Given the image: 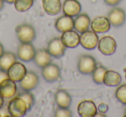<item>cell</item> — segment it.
<instances>
[{
  "mask_svg": "<svg viewBox=\"0 0 126 117\" xmlns=\"http://www.w3.org/2000/svg\"><path fill=\"white\" fill-rule=\"evenodd\" d=\"M16 82L10 78L4 79L0 84V94L4 99H11L14 97L16 94Z\"/></svg>",
  "mask_w": 126,
  "mask_h": 117,
  "instance_id": "cell-9",
  "label": "cell"
},
{
  "mask_svg": "<svg viewBox=\"0 0 126 117\" xmlns=\"http://www.w3.org/2000/svg\"><path fill=\"white\" fill-rule=\"evenodd\" d=\"M107 69L103 65H97L95 70L93 72V79L96 84H101L104 82V76Z\"/></svg>",
  "mask_w": 126,
  "mask_h": 117,
  "instance_id": "cell-24",
  "label": "cell"
},
{
  "mask_svg": "<svg viewBox=\"0 0 126 117\" xmlns=\"http://www.w3.org/2000/svg\"><path fill=\"white\" fill-rule=\"evenodd\" d=\"M4 1L6 3H9V4H14L16 0H4Z\"/></svg>",
  "mask_w": 126,
  "mask_h": 117,
  "instance_id": "cell-35",
  "label": "cell"
},
{
  "mask_svg": "<svg viewBox=\"0 0 126 117\" xmlns=\"http://www.w3.org/2000/svg\"><path fill=\"white\" fill-rule=\"evenodd\" d=\"M47 51L54 58L62 57L66 52V47L62 43L61 37H54L47 44Z\"/></svg>",
  "mask_w": 126,
  "mask_h": 117,
  "instance_id": "cell-6",
  "label": "cell"
},
{
  "mask_svg": "<svg viewBox=\"0 0 126 117\" xmlns=\"http://www.w3.org/2000/svg\"><path fill=\"white\" fill-rule=\"evenodd\" d=\"M97 67V62L91 55H81L78 60V70L82 74H91Z\"/></svg>",
  "mask_w": 126,
  "mask_h": 117,
  "instance_id": "cell-3",
  "label": "cell"
},
{
  "mask_svg": "<svg viewBox=\"0 0 126 117\" xmlns=\"http://www.w3.org/2000/svg\"><path fill=\"white\" fill-rule=\"evenodd\" d=\"M42 74L43 78L47 82H54L58 80L61 75V71L58 65L55 64H48L42 68Z\"/></svg>",
  "mask_w": 126,
  "mask_h": 117,
  "instance_id": "cell-15",
  "label": "cell"
},
{
  "mask_svg": "<svg viewBox=\"0 0 126 117\" xmlns=\"http://www.w3.org/2000/svg\"><path fill=\"white\" fill-rule=\"evenodd\" d=\"M4 98L3 97V96L0 94V108H2L4 106Z\"/></svg>",
  "mask_w": 126,
  "mask_h": 117,
  "instance_id": "cell-32",
  "label": "cell"
},
{
  "mask_svg": "<svg viewBox=\"0 0 126 117\" xmlns=\"http://www.w3.org/2000/svg\"><path fill=\"white\" fill-rule=\"evenodd\" d=\"M98 47L101 53H103L104 55L109 56L116 52L117 42L112 36L106 35V36H103L98 40Z\"/></svg>",
  "mask_w": 126,
  "mask_h": 117,
  "instance_id": "cell-5",
  "label": "cell"
},
{
  "mask_svg": "<svg viewBox=\"0 0 126 117\" xmlns=\"http://www.w3.org/2000/svg\"><path fill=\"white\" fill-rule=\"evenodd\" d=\"M55 102L59 108H68L72 103L71 96L64 90H59L55 93Z\"/></svg>",
  "mask_w": 126,
  "mask_h": 117,
  "instance_id": "cell-21",
  "label": "cell"
},
{
  "mask_svg": "<svg viewBox=\"0 0 126 117\" xmlns=\"http://www.w3.org/2000/svg\"><path fill=\"white\" fill-rule=\"evenodd\" d=\"M98 109L100 113L102 114H105L107 111H108V105L106 103H101L98 107Z\"/></svg>",
  "mask_w": 126,
  "mask_h": 117,
  "instance_id": "cell-29",
  "label": "cell"
},
{
  "mask_svg": "<svg viewBox=\"0 0 126 117\" xmlns=\"http://www.w3.org/2000/svg\"><path fill=\"white\" fill-rule=\"evenodd\" d=\"M90 25H91L90 17L88 16V15L84 13L78 15L74 19V28L79 33H83L89 29Z\"/></svg>",
  "mask_w": 126,
  "mask_h": 117,
  "instance_id": "cell-20",
  "label": "cell"
},
{
  "mask_svg": "<svg viewBox=\"0 0 126 117\" xmlns=\"http://www.w3.org/2000/svg\"><path fill=\"white\" fill-rule=\"evenodd\" d=\"M54 116H57V117H63V116H64V117H69V116H72V112H71L70 110L67 109V108H60L55 111Z\"/></svg>",
  "mask_w": 126,
  "mask_h": 117,
  "instance_id": "cell-28",
  "label": "cell"
},
{
  "mask_svg": "<svg viewBox=\"0 0 126 117\" xmlns=\"http://www.w3.org/2000/svg\"><path fill=\"white\" fill-rule=\"evenodd\" d=\"M54 27L58 31L61 32V33L72 30L74 28V20L72 18V16L64 15L56 20Z\"/></svg>",
  "mask_w": 126,
  "mask_h": 117,
  "instance_id": "cell-17",
  "label": "cell"
},
{
  "mask_svg": "<svg viewBox=\"0 0 126 117\" xmlns=\"http://www.w3.org/2000/svg\"><path fill=\"white\" fill-rule=\"evenodd\" d=\"M61 10L66 16H77L81 11V4L78 0H65Z\"/></svg>",
  "mask_w": 126,
  "mask_h": 117,
  "instance_id": "cell-14",
  "label": "cell"
},
{
  "mask_svg": "<svg viewBox=\"0 0 126 117\" xmlns=\"http://www.w3.org/2000/svg\"><path fill=\"white\" fill-rule=\"evenodd\" d=\"M98 112V108L94 102L84 100L78 105V114L81 117H93Z\"/></svg>",
  "mask_w": 126,
  "mask_h": 117,
  "instance_id": "cell-7",
  "label": "cell"
},
{
  "mask_svg": "<svg viewBox=\"0 0 126 117\" xmlns=\"http://www.w3.org/2000/svg\"><path fill=\"white\" fill-rule=\"evenodd\" d=\"M92 30L97 34L106 33L110 28V23L108 17L104 16H96L91 23Z\"/></svg>",
  "mask_w": 126,
  "mask_h": 117,
  "instance_id": "cell-10",
  "label": "cell"
},
{
  "mask_svg": "<svg viewBox=\"0 0 126 117\" xmlns=\"http://www.w3.org/2000/svg\"><path fill=\"white\" fill-rule=\"evenodd\" d=\"M17 96L21 97L22 99H23L25 101L27 104V107H28V110H30V108H32V106L34 105V103H35V98H34V96L30 92V91H24L23 92L20 93Z\"/></svg>",
  "mask_w": 126,
  "mask_h": 117,
  "instance_id": "cell-27",
  "label": "cell"
},
{
  "mask_svg": "<svg viewBox=\"0 0 126 117\" xmlns=\"http://www.w3.org/2000/svg\"><path fill=\"white\" fill-rule=\"evenodd\" d=\"M105 3L108 5H111V6H114L116 4H119V3L122 1V0H104Z\"/></svg>",
  "mask_w": 126,
  "mask_h": 117,
  "instance_id": "cell-30",
  "label": "cell"
},
{
  "mask_svg": "<svg viewBox=\"0 0 126 117\" xmlns=\"http://www.w3.org/2000/svg\"><path fill=\"white\" fill-rule=\"evenodd\" d=\"M125 79H126V72H125Z\"/></svg>",
  "mask_w": 126,
  "mask_h": 117,
  "instance_id": "cell-37",
  "label": "cell"
},
{
  "mask_svg": "<svg viewBox=\"0 0 126 117\" xmlns=\"http://www.w3.org/2000/svg\"><path fill=\"white\" fill-rule=\"evenodd\" d=\"M16 33L21 43H31L35 38V30L29 23H22L16 28Z\"/></svg>",
  "mask_w": 126,
  "mask_h": 117,
  "instance_id": "cell-2",
  "label": "cell"
},
{
  "mask_svg": "<svg viewBox=\"0 0 126 117\" xmlns=\"http://www.w3.org/2000/svg\"><path fill=\"white\" fill-rule=\"evenodd\" d=\"M0 116H1V114H0Z\"/></svg>",
  "mask_w": 126,
  "mask_h": 117,
  "instance_id": "cell-38",
  "label": "cell"
},
{
  "mask_svg": "<svg viewBox=\"0 0 126 117\" xmlns=\"http://www.w3.org/2000/svg\"><path fill=\"white\" fill-rule=\"evenodd\" d=\"M116 97L123 104H126V84H121L116 90Z\"/></svg>",
  "mask_w": 126,
  "mask_h": 117,
  "instance_id": "cell-26",
  "label": "cell"
},
{
  "mask_svg": "<svg viewBox=\"0 0 126 117\" xmlns=\"http://www.w3.org/2000/svg\"><path fill=\"white\" fill-rule=\"evenodd\" d=\"M124 116H126V111H125V114H124Z\"/></svg>",
  "mask_w": 126,
  "mask_h": 117,
  "instance_id": "cell-36",
  "label": "cell"
},
{
  "mask_svg": "<svg viewBox=\"0 0 126 117\" xmlns=\"http://www.w3.org/2000/svg\"><path fill=\"white\" fill-rule=\"evenodd\" d=\"M34 4V0H16L15 8L19 12H24L30 10Z\"/></svg>",
  "mask_w": 126,
  "mask_h": 117,
  "instance_id": "cell-25",
  "label": "cell"
},
{
  "mask_svg": "<svg viewBox=\"0 0 126 117\" xmlns=\"http://www.w3.org/2000/svg\"><path fill=\"white\" fill-rule=\"evenodd\" d=\"M16 61V56L13 52H4L0 57V70L7 72L14 62Z\"/></svg>",
  "mask_w": 126,
  "mask_h": 117,
  "instance_id": "cell-23",
  "label": "cell"
},
{
  "mask_svg": "<svg viewBox=\"0 0 126 117\" xmlns=\"http://www.w3.org/2000/svg\"><path fill=\"white\" fill-rule=\"evenodd\" d=\"M4 0H0V11L3 9V7H4Z\"/></svg>",
  "mask_w": 126,
  "mask_h": 117,
  "instance_id": "cell-34",
  "label": "cell"
},
{
  "mask_svg": "<svg viewBox=\"0 0 126 117\" xmlns=\"http://www.w3.org/2000/svg\"><path fill=\"white\" fill-rule=\"evenodd\" d=\"M121 81H122V78L118 72L112 70H107L104 76L103 84L110 87H115L120 84Z\"/></svg>",
  "mask_w": 126,
  "mask_h": 117,
  "instance_id": "cell-22",
  "label": "cell"
},
{
  "mask_svg": "<svg viewBox=\"0 0 126 117\" xmlns=\"http://www.w3.org/2000/svg\"><path fill=\"white\" fill-rule=\"evenodd\" d=\"M7 110L12 117H22L26 115L28 107L23 99L19 96H14L10 100L7 105Z\"/></svg>",
  "mask_w": 126,
  "mask_h": 117,
  "instance_id": "cell-1",
  "label": "cell"
},
{
  "mask_svg": "<svg viewBox=\"0 0 126 117\" xmlns=\"http://www.w3.org/2000/svg\"><path fill=\"white\" fill-rule=\"evenodd\" d=\"M108 19L110 23V25L114 27H120L125 22L126 14L124 10L120 8H114L109 12Z\"/></svg>",
  "mask_w": 126,
  "mask_h": 117,
  "instance_id": "cell-16",
  "label": "cell"
},
{
  "mask_svg": "<svg viewBox=\"0 0 126 117\" xmlns=\"http://www.w3.org/2000/svg\"><path fill=\"white\" fill-rule=\"evenodd\" d=\"M51 54L48 52L47 49H38L35 52V55L34 58V62L41 68H43L47 65L50 64L51 62Z\"/></svg>",
  "mask_w": 126,
  "mask_h": 117,
  "instance_id": "cell-19",
  "label": "cell"
},
{
  "mask_svg": "<svg viewBox=\"0 0 126 117\" xmlns=\"http://www.w3.org/2000/svg\"><path fill=\"white\" fill-rule=\"evenodd\" d=\"M39 84V78L34 72H27L24 78L20 81V87L23 91H30Z\"/></svg>",
  "mask_w": 126,
  "mask_h": 117,
  "instance_id": "cell-12",
  "label": "cell"
},
{
  "mask_svg": "<svg viewBox=\"0 0 126 117\" xmlns=\"http://www.w3.org/2000/svg\"><path fill=\"white\" fill-rule=\"evenodd\" d=\"M98 36L93 30H86L79 35V44L87 50H93L98 46Z\"/></svg>",
  "mask_w": 126,
  "mask_h": 117,
  "instance_id": "cell-4",
  "label": "cell"
},
{
  "mask_svg": "<svg viewBox=\"0 0 126 117\" xmlns=\"http://www.w3.org/2000/svg\"><path fill=\"white\" fill-rule=\"evenodd\" d=\"M8 76L11 79L15 82H20L24 78L25 74L27 73V69L23 64L21 62H14L11 66L7 71Z\"/></svg>",
  "mask_w": 126,
  "mask_h": 117,
  "instance_id": "cell-8",
  "label": "cell"
},
{
  "mask_svg": "<svg viewBox=\"0 0 126 117\" xmlns=\"http://www.w3.org/2000/svg\"><path fill=\"white\" fill-rule=\"evenodd\" d=\"M61 40L66 47L68 48H74L79 44V35L77 31L74 30H68L63 32L61 36Z\"/></svg>",
  "mask_w": 126,
  "mask_h": 117,
  "instance_id": "cell-13",
  "label": "cell"
},
{
  "mask_svg": "<svg viewBox=\"0 0 126 117\" xmlns=\"http://www.w3.org/2000/svg\"><path fill=\"white\" fill-rule=\"evenodd\" d=\"M42 3L44 11L50 16L59 14L62 8L61 0H42Z\"/></svg>",
  "mask_w": 126,
  "mask_h": 117,
  "instance_id": "cell-18",
  "label": "cell"
},
{
  "mask_svg": "<svg viewBox=\"0 0 126 117\" xmlns=\"http://www.w3.org/2000/svg\"><path fill=\"white\" fill-rule=\"evenodd\" d=\"M4 47H3V45L1 43H0V57L4 54Z\"/></svg>",
  "mask_w": 126,
  "mask_h": 117,
  "instance_id": "cell-33",
  "label": "cell"
},
{
  "mask_svg": "<svg viewBox=\"0 0 126 117\" xmlns=\"http://www.w3.org/2000/svg\"><path fill=\"white\" fill-rule=\"evenodd\" d=\"M35 50L31 43H21L17 49V57L24 62H29L34 60Z\"/></svg>",
  "mask_w": 126,
  "mask_h": 117,
  "instance_id": "cell-11",
  "label": "cell"
},
{
  "mask_svg": "<svg viewBox=\"0 0 126 117\" xmlns=\"http://www.w3.org/2000/svg\"><path fill=\"white\" fill-rule=\"evenodd\" d=\"M8 78H9V76H8L7 72H4V71L0 70V84H1V82H2L3 80Z\"/></svg>",
  "mask_w": 126,
  "mask_h": 117,
  "instance_id": "cell-31",
  "label": "cell"
}]
</instances>
